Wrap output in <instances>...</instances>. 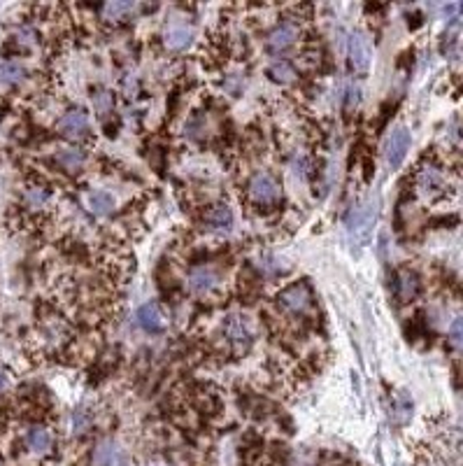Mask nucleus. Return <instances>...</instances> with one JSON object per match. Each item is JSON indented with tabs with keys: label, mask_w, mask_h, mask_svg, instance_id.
<instances>
[{
	"label": "nucleus",
	"mask_w": 463,
	"mask_h": 466,
	"mask_svg": "<svg viewBox=\"0 0 463 466\" xmlns=\"http://www.w3.org/2000/svg\"><path fill=\"white\" fill-rule=\"evenodd\" d=\"M58 163L63 168H79L84 163V152L77 150V147H65V150L58 152Z\"/></svg>",
	"instance_id": "18"
},
{
	"label": "nucleus",
	"mask_w": 463,
	"mask_h": 466,
	"mask_svg": "<svg viewBox=\"0 0 463 466\" xmlns=\"http://www.w3.org/2000/svg\"><path fill=\"white\" fill-rule=\"evenodd\" d=\"M410 143H412V138H410V131H407L405 126H396L394 131L389 133L387 150H385L389 168H398V165L405 161L407 150H410Z\"/></svg>",
	"instance_id": "3"
},
{
	"label": "nucleus",
	"mask_w": 463,
	"mask_h": 466,
	"mask_svg": "<svg viewBox=\"0 0 463 466\" xmlns=\"http://www.w3.org/2000/svg\"><path fill=\"white\" fill-rule=\"evenodd\" d=\"M5 387H8V376H5V373L0 371V392H3Z\"/></svg>",
	"instance_id": "27"
},
{
	"label": "nucleus",
	"mask_w": 463,
	"mask_h": 466,
	"mask_svg": "<svg viewBox=\"0 0 463 466\" xmlns=\"http://www.w3.org/2000/svg\"><path fill=\"white\" fill-rule=\"evenodd\" d=\"M219 285V273L215 268L198 266L193 271H189V287L196 294H207Z\"/></svg>",
	"instance_id": "9"
},
{
	"label": "nucleus",
	"mask_w": 463,
	"mask_h": 466,
	"mask_svg": "<svg viewBox=\"0 0 463 466\" xmlns=\"http://www.w3.org/2000/svg\"><path fill=\"white\" fill-rule=\"evenodd\" d=\"M193 42V30L186 26H170L166 30V45L170 49H186Z\"/></svg>",
	"instance_id": "12"
},
{
	"label": "nucleus",
	"mask_w": 463,
	"mask_h": 466,
	"mask_svg": "<svg viewBox=\"0 0 463 466\" xmlns=\"http://www.w3.org/2000/svg\"><path fill=\"white\" fill-rule=\"evenodd\" d=\"M205 229L212 233H228L233 229V210L224 203L212 205L205 212Z\"/></svg>",
	"instance_id": "8"
},
{
	"label": "nucleus",
	"mask_w": 463,
	"mask_h": 466,
	"mask_svg": "<svg viewBox=\"0 0 463 466\" xmlns=\"http://www.w3.org/2000/svg\"><path fill=\"white\" fill-rule=\"evenodd\" d=\"M419 292V278L410 271H403L398 275V296L403 301H410L414 298V294Z\"/></svg>",
	"instance_id": "15"
},
{
	"label": "nucleus",
	"mask_w": 463,
	"mask_h": 466,
	"mask_svg": "<svg viewBox=\"0 0 463 466\" xmlns=\"http://www.w3.org/2000/svg\"><path fill=\"white\" fill-rule=\"evenodd\" d=\"M112 459H114V445L112 443H100V445H96V450H94V466H109L112 464Z\"/></svg>",
	"instance_id": "19"
},
{
	"label": "nucleus",
	"mask_w": 463,
	"mask_h": 466,
	"mask_svg": "<svg viewBox=\"0 0 463 466\" xmlns=\"http://www.w3.org/2000/svg\"><path fill=\"white\" fill-rule=\"evenodd\" d=\"M358 103H361V89L354 87V84H349L345 91V112H354V110L358 108Z\"/></svg>",
	"instance_id": "22"
},
{
	"label": "nucleus",
	"mask_w": 463,
	"mask_h": 466,
	"mask_svg": "<svg viewBox=\"0 0 463 466\" xmlns=\"http://www.w3.org/2000/svg\"><path fill=\"white\" fill-rule=\"evenodd\" d=\"M26 443L35 455H45V452L52 447V436L45 427H33L26 436Z\"/></svg>",
	"instance_id": "13"
},
{
	"label": "nucleus",
	"mask_w": 463,
	"mask_h": 466,
	"mask_svg": "<svg viewBox=\"0 0 463 466\" xmlns=\"http://www.w3.org/2000/svg\"><path fill=\"white\" fill-rule=\"evenodd\" d=\"M136 322L144 331L156 334V331L163 329V312L156 303H144V305H140L138 312H136Z\"/></svg>",
	"instance_id": "10"
},
{
	"label": "nucleus",
	"mask_w": 463,
	"mask_h": 466,
	"mask_svg": "<svg viewBox=\"0 0 463 466\" xmlns=\"http://www.w3.org/2000/svg\"><path fill=\"white\" fill-rule=\"evenodd\" d=\"M449 341H452V345L456 350H463V317L452 322V327H449Z\"/></svg>",
	"instance_id": "26"
},
{
	"label": "nucleus",
	"mask_w": 463,
	"mask_h": 466,
	"mask_svg": "<svg viewBox=\"0 0 463 466\" xmlns=\"http://www.w3.org/2000/svg\"><path fill=\"white\" fill-rule=\"evenodd\" d=\"M268 75L270 79H275L279 84H289L291 79H294V68H291L289 63H275L270 70H268Z\"/></svg>",
	"instance_id": "20"
},
{
	"label": "nucleus",
	"mask_w": 463,
	"mask_h": 466,
	"mask_svg": "<svg viewBox=\"0 0 463 466\" xmlns=\"http://www.w3.org/2000/svg\"><path fill=\"white\" fill-rule=\"evenodd\" d=\"M224 336L237 352H245L254 341V329L245 315H230L224 322Z\"/></svg>",
	"instance_id": "2"
},
{
	"label": "nucleus",
	"mask_w": 463,
	"mask_h": 466,
	"mask_svg": "<svg viewBox=\"0 0 463 466\" xmlns=\"http://www.w3.org/2000/svg\"><path fill=\"white\" fill-rule=\"evenodd\" d=\"M377 214H380V196H370V199L363 201V203L354 210V214L349 217V236H352V241L358 243V247L368 243L370 236H373Z\"/></svg>",
	"instance_id": "1"
},
{
	"label": "nucleus",
	"mask_w": 463,
	"mask_h": 466,
	"mask_svg": "<svg viewBox=\"0 0 463 466\" xmlns=\"http://www.w3.org/2000/svg\"><path fill=\"white\" fill-rule=\"evenodd\" d=\"M58 133L70 140H77L82 138L84 133H87L89 128V116L87 112H82V110H70V112H65L63 116L58 119Z\"/></svg>",
	"instance_id": "7"
},
{
	"label": "nucleus",
	"mask_w": 463,
	"mask_h": 466,
	"mask_svg": "<svg viewBox=\"0 0 463 466\" xmlns=\"http://www.w3.org/2000/svg\"><path fill=\"white\" fill-rule=\"evenodd\" d=\"M47 199H50V196H47L45 189H40V187H33V189H28V192H26V203L30 207H42L47 203Z\"/></svg>",
	"instance_id": "23"
},
{
	"label": "nucleus",
	"mask_w": 463,
	"mask_h": 466,
	"mask_svg": "<svg viewBox=\"0 0 463 466\" xmlns=\"http://www.w3.org/2000/svg\"><path fill=\"white\" fill-rule=\"evenodd\" d=\"M296 38H298L296 26L284 23V26H277L270 35H268V49H270V52H284V49H289L294 45Z\"/></svg>",
	"instance_id": "11"
},
{
	"label": "nucleus",
	"mask_w": 463,
	"mask_h": 466,
	"mask_svg": "<svg viewBox=\"0 0 463 466\" xmlns=\"http://www.w3.org/2000/svg\"><path fill=\"white\" fill-rule=\"evenodd\" d=\"M249 196L257 203H272L279 199V185L272 175L268 173H257L249 180Z\"/></svg>",
	"instance_id": "5"
},
{
	"label": "nucleus",
	"mask_w": 463,
	"mask_h": 466,
	"mask_svg": "<svg viewBox=\"0 0 463 466\" xmlns=\"http://www.w3.org/2000/svg\"><path fill=\"white\" fill-rule=\"evenodd\" d=\"M417 185H419V189H422L424 194H435L438 189H440L442 180H440V175H438L435 170L426 168V170H422V173H419Z\"/></svg>",
	"instance_id": "17"
},
{
	"label": "nucleus",
	"mask_w": 463,
	"mask_h": 466,
	"mask_svg": "<svg viewBox=\"0 0 463 466\" xmlns=\"http://www.w3.org/2000/svg\"><path fill=\"white\" fill-rule=\"evenodd\" d=\"M347 52H349L352 70H354L356 75H365L370 68V47L361 33H352L349 49H347Z\"/></svg>",
	"instance_id": "6"
},
{
	"label": "nucleus",
	"mask_w": 463,
	"mask_h": 466,
	"mask_svg": "<svg viewBox=\"0 0 463 466\" xmlns=\"http://www.w3.org/2000/svg\"><path fill=\"white\" fill-rule=\"evenodd\" d=\"M94 105H96V110H98L100 114H105V112H109V110H112L114 98H112V94H109V91H98V94H96V98H94Z\"/></svg>",
	"instance_id": "24"
},
{
	"label": "nucleus",
	"mask_w": 463,
	"mask_h": 466,
	"mask_svg": "<svg viewBox=\"0 0 463 466\" xmlns=\"http://www.w3.org/2000/svg\"><path fill=\"white\" fill-rule=\"evenodd\" d=\"M310 303H312V296L305 285H291L277 294V305L284 312H305Z\"/></svg>",
	"instance_id": "4"
},
{
	"label": "nucleus",
	"mask_w": 463,
	"mask_h": 466,
	"mask_svg": "<svg viewBox=\"0 0 463 466\" xmlns=\"http://www.w3.org/2000/svg\"><path fill=\"white\" fill-rule=\"evenodd\" d=\"M89 425H91V413L87 408H77L75 415H72V434L87 432Z\"/></svg>",
	"instance_id": "21"
},
{
	"label": "nucleus",
	"mask_w": 463,
	"mask_h": 466,
	"mask_svg": "<svg viewBox=\"0 0 463 466\" xmlns=\"http://www.w3.org/2000/svg\"><path fill=\"white\" fill-rule=\"evenodd\" d=\"M89 207H91V212H96V214H109L114 210V199H112V194H107V192H91L89 194Z\"/></svg>",
	"instance_id": "14"
},
{
	"label": "nucleus",
	"mask_w": 463,
	"mask_h": 466,
	"mask_svg": "<svg viewBox=\"0 0 463 466\" xmlns=\"http://www.w3.org/2000/svg\"><path fill=\"white\" fill-rule=\"evenodd\" d=\"M23 79V68L19 63H12V61H5L0 63V84H17Z\"/></svg>",
	"instance_id": "16"
},
{
	"label": "nucleus",
	"mask_w": 463,
	"mask_h": 466,
	"mask_svg": "<svg viewBox=\"0 0 463 466\" xmlns=\"http://www.w3.org/2000/svg\"><path fill=\"white\" fill-rule=\"evenodd\" d=\"M103 10H105V17H109V19H121V14L133 12V5L131 3H109Z\"/></svg>",
	"instance_id": "25"
}]
</instances>
